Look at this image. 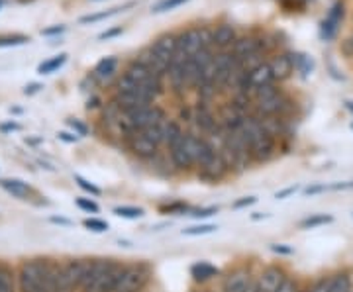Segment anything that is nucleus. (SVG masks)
I'll use <instances>...</instances> for the list:
<instances>
[{
    "instance_id": "a18cd8bd",
    "label": "nucleus",
    "mask_w": 353,
    "mask_h": 292,
    "mask_svg": "<svg viewBox=\"0 0 353 292\" xmlns=\"http://www.w3.org/2000/svg\"><path fill=\"white\" fill-rule=\"evenodd\" d=\"M118 34H122V28H114V30L104 32V34H101V39H110L114 38V36H118Z\"/></svg>"
},
{
    "instance_id": "dca6fc26",
    "label": "nucleus",
    "mask_w": 353,
    "mask_h": 292,
    "mask_svg": "<svg viewBox=\"0 0 353 292\" xmlns=\"http://www.w3.org/2000/svg\"><path fill=\"white\" fill-rule=\"evenodd\" d=\"M179 50L185 51L187 55H194L196 51L202 50V41H201V32L199 30H189V32H183L179 36Z\"/></svg>"
},
{
    "instance_id": "bb28decb",
    "label": "nucleus",
    "mask_w": 353,
    "mask_h": 292,
    "mask_svg": "<svg viewBox=\"0 0 353 292\" xmlns=\"http://www.w3.org/2000/svg\"><path fill=\"white\" fill-rule=\"evenodd\" d=\"M67 61V55L61 53V55H57V57H53V59H48V61H43V63L38 67V73L39 75H50L53 71H57L59 67H63V63Z\"/></svg>"
},
{
    "instance_id": "cd10ccee",
    "label": "nucleus",
    "mask_w": 353,
    "mask_h": 292,
    "mask_svg": "<svg viewBox=\"0 0 353 292\" xmlns=\"http://www.w3.org/2000/svg\"><path fill=\"white\" fill-rule=\"evenodd\" d=\"M181 136H183V129H181V126H179L176 122H173V120H167V124H165V140H163L165 145H167V147H171V145H173Z\"/></svg>"
},
{
    "instance_id": "ea45409f",
    "label": "nucleus",
    "mask_w": 353,
    "mask_h": 292,
    "mask_svg": "<svg viewBox=\"0 0 353 292\" xmlns=\"http://www.w3.org/2000/svg\"><path fill=\"white\" fill-rule=\"evenodd\" d=\"M308 292H330V279H322L316 282Z\"/></svg>"
},
{
    "instance_id": "58836bf2",
    "label": "nucleus",
    "mask_w": 353,
    "mask_h": 292,
    "mask_svg": "<svg viewBox=\"0 0 353 292\" xmlns=\"http://www.w3.org/2000/svg\"><path fill=\"white\" fill-rule=\"evenodd\" d=\"M326 191H328V185H314V187L304 189V194H306V196H314V194H320V192Z\"/></svg>"
},
{
    "instance_id": "f03ea898",
    "label": "nucleus",
    "mask_w": 353,
    "mask_h": 292,
    "mask_svg": "<svg viewBox=\"0 0 353 292\" xmlns=\"http://www.w3.org/2000/svg\"><path fill=\"white\" fill-rule=\"evenodd\" d=\"M124 267L112 259H99L90 261L87 279L83 282V292H114L122 279Z\"/></svg>"
},
{
    "instance_id": "b1692460",
    "label": "nucleus",
    "mask_w": 353,
    "mask_h": 292,
    "mask_svg": "<svg viewBox=\"0 0 353 292\" xmlns=\"http://www.w3.org/2000/svg\"><path fill=\"white\" fill-rule=\"evenodd\" d=\"M332 222H334V218L330 216V214H314V216L304 218L303 222H301V228L314 229L320 228V226H326V224H332Z\"/></svg>"
},
{
    "instance_id": "20e7f679",
    "label": "nucleus",
    "mask_w": 353,
    "mask_h": 292,
    "mask_svg": "<svg viewBox=\"0 0 353 292\" xmlns=\"http://www.w3.org/2000/svg\"><path fill=\"white\" fill-rule=\"evenodd\" d=\"M148 279H150V273L143 265L124 267L122 279H120L114 292H143V286H145Z\"/></svg>"
},
{
    "instance_id": "9b49d317",
    "label": "nucleus",
    "mask_w": 353,
    "mask_h": 292,
    "mask_svg": "<svg viewBox=\"0 0 353 292\" xmlns=\"http://www.w3.org/2000/svg\"><path fill=\"white\" fill-rule=\"evenodd\" d=\"M152 50L159 55V57H163L165 61H169L171 63V59H173V55H175V51L179 50V38L173 36V34H165L161 38L155 39V43L152 45Z\"/></svg>"
},
{
    "instance_id": "79ce46f5",
    "label": "nucleus",
    "mask_w": 353,
    "mask_h": 292,
    "mask_svg": "<svg viewBox=\"0 0 353 292\" xmlns=\"http://www.w3.org/2000/svg\"><path fill=\"white\" fill-rule=\"evenodd\" d=\"M257 202V198L255 196H248V198H243V200H238V202H234V208L238 210V208H243V206H252V204Z\"/></svg>"
},
{
    "instance_id": "9d476101",
    "label": "nucleus",
    "mask_w": 353,
    "mask_h": 292,
    "mask_svg": "<svg viewBox=\"0 0 353 292\" xmlns=\"http://www.w3.org/2000/svg\"><path fill=\"white\" fill-rule=\"evenodd\" d=\"M226 173H228V165L224 163V159L218 155V152H216V155L210 159V161H206V163L201 167V177L206 178V180H212V182L220 180V178L224 177Z\"/></svg>"
},
{
    "instance_id": "1a4fd4ad",
    "label": "nucleus",
    "mask_w": 353,
    "mask_h": 292,
    "mask_svg": "<svg viewBox=\"0 0 353 292\" xmlns=\"http://www.w3.org/2000/svg\"><path fill=\"white\" fill-rule=\"evenodd\" d=\"M130 149H132L134 155H138L141 159H150V157H155V155H157L159 145L153 143L150 138H145L141 132H138L136 136L130 138Z\"/></svg>"
},
{
    "instance_id": "7ed1b4c3",
    "label": "nucleus",
    "mask_w": 353,
    "mask_h": 292,
    "mask_svg": "<svg viewBox=\"0 0 353 292\" xmlns=\"http://www.w3.org/2000/svg\"><path fill=\"white\" fill-rule=\"evenodd\" d=\"M90 261H69L67 265L59 267L55 292H75L77 289H83Z\"/></svg>"
},
{
    "instance_id": "f8f14e48",
    "label": "nucleus",
    "mask_w": 353,
    "mask_h": 292,
    "mask_svg": "<svg viewBox=\"0 0 353 292\" xmlns=\"http://www.w3.org/2000/svg\"><path fill=\"white\" fill-rule=\"evenodd\" d=\"M250 284H252L250 273H248L245 269H238V271H234V273L224 280L222 292H248Z\"/></svg>"
},
{
    "instance_id": "f3484780",
    "label": "nucleus",
    "mask_w": 353,
    "mask_h": 292,
    "mask_svg": "<svg viewBox=\"0 0 353 292\" xmlns=\"http://www.w3.org/2000/svg\"><path fill=\"white\" fill-rule=\"evenodd\" d=\"M250 83H252V90L257 89V87H263V85L275 83V76H273V71H271L269 61H267V63H261L259 67H255L253 71H250Z\"/></svg>"
},
{
    "instance_id": "6e6552de",
    "label": "nucleus",
    "mask_w": 353,
    "mask_h": 292,
    "mask_svg": "<svg viewBox=\"0 0 353 292\" xmlns=\"http://www.w3.org/2000/svg\"><path fill=\"white\" fill-rule=\"evenodd\" d=\"M287 279L285 277V273H283V269L279 267H267L259 275V279H257V292H277V289L281 286V282Z\"/></svg>"
},
{
    "instance_id": "393cba45",
    "label": "nucleus",
    "mask_w": 353,
    "mask_h": 292,
    "mask_svg": "<svg viewBox=\"0 0 353 292\" xmlns=\"http://www.w3.org/2000/svg\"><path fill=\"white\" fill-rule=\"evenodd\" d=\"M194 120L199 122V126L202 129H206V132H210V129H214L216 127V120L210 114V110L206 108V106H201V108H196V116H194Z\"/></svg>"
},
{
    "instance_id": "5701e85b",
    "label": "nucleus",
    "mask_w": 353,
    "mask_h": 292,
    "mask_svg": "<svg viewBox=\"0 0 353 292\" xmlns=\"http://www.w3.org/2000/svg\"><path fill=\"white\" fill-rule=\"evenodd\" d=\"M190 273H192L194 280H208L210 277H216V275H218V269L212 267L210 263H204V261H202V263L192 265Z\"/></svg>"
},
{
    "instance_id": "aec40b11",
    "label": "nucleus",
    "mask_w": 353,
    "mask_h": 292,
    "mask_svg": "<svg viewBox=\"0 0 353 292\" xmlns=\"http://www.w3.org/2000/svg\"><path fill=\"white\" fill-rule=\"evenodd\" d=\"M279 94H283V90L277 89L275 87V83H271V85H263V87H257V89L252 90V96L255 102H265V101H271V98H275Z\"/></svg>"
},
{
    "instance_id": "a211bd4d",
    "label": "nucleus",
    "mask_w": 353,
    "mask_h": 292,
    "mask_svg": "<svg viewBox=\"0 0 353 292\" xmlns=\"http://www.w3.org/2000/svg\"><path fill=\"white\" fill-rule=\"evenodd\" d=\"M0 187L6 192H10L16 198H26L32 192L30 185L24 182V180H20V178H2L0 180Z\"/></svg>"
},
{
    "instance_id": "ddd939ff",
    "label": "nucleus",
    "mask_w": 353,
    "mask_h": 292,
    "mask_svg": "<svg viewBox=\"0 0 353 292\" xmlns=\"http://www.w3.org/2000/svg\"><path fill=\"white\" fill-rule=\"evenodd\" d=\"M271 71H273V76H275V81H285V79H289L290 73H292V59H290L287 53H277L271 61Z\"/></svg>"
},
{
    "instance_id": "c9c22d12",
    "label": "nucleus",
    "mask_w": 353,
    "mask_h": 292,
    "mask_svg": "<svg viewBox=\"0 0 353 292\" xmlns=\"http://www.w3.org/2000/svg\"><path fill=\"white\" fill-rule=\"evenodd\" d=\"M75 180L79 182V187H81L83 191L90 192V194H94V196H99V194H101V189H99V187H94L92 182H88V180H85L83 177H79V175H77Z\"/></svg>"
},
{
    "instance_id": "09e8293b",
    "label": "nucleus",
    "mask_w": 353,
    "mask_h": 292,
    "mask_svg": "<svg viewBox=\"0 0 353 292\" xmlns=\"http://www.w3.org/2000/svg\"><path fill=\"white\" fill-rule=\"evenodd\" d=\"M59 140L77 141V136H71V134H67V132H61V134H59Z\"/></svg>"
},
{
    "instance_id": "4c0bfd02",
    "label": "nucleus",
    "mask_w": 353,
    "mask_h": 292,
    "mask_svg": "<svg viewBox=\"0 0 353 292\" xmlns=\"http://www.w3.org/2000/svg\"><path fill=\"white\" fill-rule=\"evenodd\" d=\"M277 292H301L299 291V284L292 279H285L281 282V286L277 289Z\"/></svg>"
},
{
    "instance_id": "f704fd0d",
    "label": "nucleus",
    "mask_w": 353,
    "mask_h": 292,
    "mask_svg": "<svg viewBox=\"0 0 353 292\" xmlns=\"http://www.w3.org/2000/svg\"><path fill=\"white\" fill-rule=\"evenodd\" d=\"M85 228L92 229V231H97V233H102V231L108 229V224L102 222V220H97V218H88V220H85Z\"/></svg>"
},
{
    "instance_id": "a878e982",
    "label": "nucleus",
    "mask_w": 353,
    "mask_h": 292,
    "mask_svg": "<svg viewBox=\"0 0 353 292\" xmlns=\"http://www.w3.org/2000/svg\"><path fill=\"white\" fill-rule=\"evenodd\" d=\"M0 292H16L12 269L0 265Z\"/></svg>"
},
{
    "instance_id": "c03bdc74",
    "label": "nucleus",
    "mask_w": 353,
    "mask_h": 292,
    "mask_svg": "<svg viewBox=\"0 0 353 292\" xmlns=\"http://www.w3.org/2000/svg\"><path fill=\"white\" fill-rule=\"evenodd\" d=\"M65 32V25H55V28H48V30H43L41 34L43 36H55V34H61Z\"/></svg>"
},
{
    "instance_id": "3c124183",
    "label": "nucleus",
    "mask_w": 353,
    "mask_h": 292,
    "mask_svg": "<svg viewBox=\"0 0 353 292\" xmlns=\"http://www.w3.org/2000/svg\"><path fill=\"white\" fill-rule=\"evenodd\" d=\"M41 89V87H39V85H30V87H26V94H34V92H38V90Z\"/></svg>"
},
{
    "instance_id": "f257e3e1",
    "label": "nucleus",
    "mask_w": 353,
    "mask_h": 292,
    "mask_svg": "<svg viewBox=\"0 0 353 292\" xmlns=\"http://www.w3.org/2000/svg\"><path fill=\"white\" fill-rule=\"evenodd\" d=\"M57 275L59 267L51 265L50 261H26L20 269V292H55L57 289Z\"/></svg>"
},
{
    "instance_id": "c756f323",
    "label": "nucleus",
    "mask_w": 353,
    "mask_h": 292,
    "mask_svg": "<svg viewBox=\"0 0 353 292\" xmlns=\"http://www.w3.org/2000/svg\"><path fill=\"white\" fill-rule=\"evenodd\" d=\"M114 214L120 218H128V220H138L143 216V210L136 208V206H118V208H114Z\"/></svg>"
},
{
    "instance_id": "0eeeda50",
    "label": "nucleus",
    "mask_w": 353,
    "mask_h": 292,
    "mask_svg": "<svg viewBox=\"0 0 353 292\" xmlns=\"http://www.w3.org/2000/svg\"><path fill=\"white\" fill-rule=\"evenodd\" d=\"M169 155H171V161L179 171H189L190 167L194 165L192 157H190L189 149H187V143H185V134L179 138V140L169 147Z\"/></svg>"
},
{
    "instance_id": "4468645a",
    "label": "nucleus",
    "mask_w": 353,
    "mask_h": 292,
    "mask_svg": "<svg viewBox=\"0 0 353 292\" xmlns=\"http://www.w3.org/2000/svg\"><path fill=\"white\" fill-rule=\"evenodd\" d=\"M124 75H126L128 79H132V81H134V83H136L138 87H148V85L152 83L153 79H159V76L153 75L152 71H150V69H148L145 65L139 63V61H134V63L130 65Z\"/></svg>"
},
{
    "instance_id": "2f4dec72",
    "label": "nucleus",
    "mask_w": 353,
    "mask_h": 292,
    "mask_svg": "<svg viewBox=\"0 0 353 292\" xmlns=\"http://www.w3.org/2000/svg\"><path fill=\"white\" fill-rule=\"evenodd\" d=\"M30 39L26 36H0V48H14V45H22Z\"/></svg>"
},
{
    "instance_id": "e433bc0d",
    "label": "nucleus",
    "mask_w": 353,
    "mask_h": 292,
    "mask_svg": "<svg viewBox=\"0 0 353 292\" xmlns=\"http://www.w3.org/2000/svg\"><path fill=\"white\" fill-rule=\"evenodd\" d=\"M77 206H79L81 210H85V212H92V214L99 212V206L92 202V200H88V198H77Z\"/></svg>"
},
{
    "instance_id": "4be33fe9",
    "label": "nucleus",
    "mask_w": 353,
    "mask_h": 292,
    "mask_svg": "<svg viewBox=\"0 0 353 292\" xmlns=\"http://www.w3.org/2000/svg\"><path fill=\"white\" fill-rule=\"evenodd\" d=\"M330 292H352V277L347 273H340L330 279Z\"/></svg>"
},
{
    "instance_id": "6ab92c4d",
    "label": "nucleus",
    "mask_w": 353,
    "mask_h": 292,
    "mask_svg": "<svg viewBox=\"0 0 353 292\" xmlns=\"http://www.w3.org/2000/svg\"><path fill=\"white\" fill-rule=\"evenodd\" d=\"M116 67H118V61H116V57H106V59H102L101 63L94 67V79H99V81H108L110 76L114 75V71H116Z\"/></svg>"
},
{
    "instance_id": "473e14b6",
    "label": "nucleus",
    "mask_w": 353,
    "mask_h": 292,
    "mask_svg": "<svg viewBox=\"0 0 353 292\" xmlns=\"http://www.w3.org/2000/svg\"><path fill=\"white\" fill-rule=\"evenodd\" d=\"M116 12H118V8L106 10V12L90 14V16H83V18H81V24H92V22H99V20H102V18H110V16H114Z\"/></svg>"
},
{
    "instance_id": "5fc2aeb1",
    "label": "nucleus",
    "mask_w": 353,
    "mask_h": 292,
    "mask_svg": "<svg viewBox=\"0 0 353 292\" xmlns=\"http://www.w3.org/2000/svg\"><path fill=\"white\" fill-rule=\"evenodd\" d=\"M194 292H206V291H194Z\"/></svg>"
},
{
    "instance_id": "603ef678",
    "label": "nucleus",
    "mask_w": 353,
    "mask_h": 292,
    "mask_svg": "<svg viewBox=\"0 0 353 292\" xmlns=\"http://www.w3.org/2000/svg\"><path fill=\"white\" fill-rule=\"evenodd\" d=\"M18 124H4V126H2V132H6V129H18Z\"/></svg>"
},
{
    "instance_id": "c85d7f7f",
    "label": "nucleus",
    "mask_w": 353,
    "mask_h": 292,
    "mask_svg": "<svg viewBox=\"0 0 353 292\" xmlns=\"http://www.w3.org/2000/svg\"><path fill=\"white\" fill-rule=\"evenodd\" d=\"M190 59L199 65L201 69H204V67H208V65L214 61V53H212V50H210V48H202V50L196 51V53H194Z\"/></svg>"
},
{
    "instance_id": "2eb2a0df",
    "label": "nucleus",
    "mask_w": 353,
    "mask_h": 292,
    "mask_svg": "<svg viewBox=\"0 0 353 292\" xmlns=\"http://www.w3.org/2000/svg\"><path fill=\"white\" fill-rule=\"evenodd\" d=\"M236 39H238V36H236V28H234L232 24H222V25H218V28L214 30L212 45L220 48V51L228 50L230 45H234V43H236Z\"/></svg>"
},
{
    "instance_id": "412c9836",
    "label": "nucleus",
    "mask_w": 353,
    "mask_h": 292,
    "mask_svg": "<svg viewBox=\"0 0 353 292\" xmlns=\"http://www.w3.org/2000/svg\"><path fill=\"white\" fill-rule=\"evenodd\" d=\"M340 16H343V6H341V4H336V6L332 8V12H330L328 20L324 22V36H326V38L334 36V32H336V28H338V22H340Z\"/></svg>"
},
{
    "instance_id": "7c9ffc66",
    "label": "nucleus",
    "mask_w": 353,
    "mask_h": 292,
    "mask_svg": "<svg viewBox=\"0 0 353 292\" xmlns=\"http://www.w3.org/2000/svg\"><path fill=\"white\" fill-rule=\"evenodd\" d=\"M216 226L212 224H204V226H192V228L183 229V236H206V233H212L216 231Z\"/></svg>"
},
{
    "instance_id": "37998d69",
    "label": "nucleus",
    "mask_w": 353,
    "mask_h": 292,
    "mask_svg": "<svg viewBox=\"0 0 353 292\" xmlns=\"http://www.w3.org/2000/svg\"><path fill=\"white\" fill-rule=\"evenodd\" d=\"M341 50H343V53H345L347 57H353V36H350V38L343 41V48H341Z\"/></svg>"
},
{
    "instance_id": "49530a36",
    "label": "nucleus",
    "mask_w": 353,
    "mask_h": 292,
    "mask_svg": "<svg viewBox=\"0 0 353 292\" xmlns=\"http://www.w3.org/2000/svg\"><path fill=\"white\" fill-rule=\"evenodd\" d=\"M294 192H296V187H289V189H285V191L277 192V194H275V198H279V200H281V198H287V196L294 194Z\"/></svg>"
},
{
    "instance_id": "8fccbe9b",
    "label": "nucleus",
    "mask_w": 353,
    "mask_h": 292,
    "mask_svg": "<svg viewBox=\"0 0 353 292\" xmlns=\"http://www.w3.org/2000/svg\"><path fill=\"white\" fill-rule=\"evenodd\" d=\"M271 249L277 251V253H292V249H289V247H279V245H273Z\"/></svg>"
},
{
    "instance_id": "423d86ee",
    "label": "nucleus",
    "mask_w": 353,
    "mask_h": 292,
    "mask_svg": "<svg viewBox=\"0 0 353 292\" xmlns=\"http://www.w3.org/2000/svg\"><path fill=\"white\" fill-rule=\"evenodd\" d=\"M138 61L141 65H145V67L152 71L153 75L159 76V79H163V76L169 73V67H171V63H169V61H165L163 57H159L152 48H150V50L141 51V53L138 55Z\"/></svg>"
},
{
    "instance_id": "864d4df0",
    "label": "nucleus",
    "mask_w": 353,
    "mask_h": 292,
    "mask_svg": "<svg viewBox=\"0 0 353 292\" xmlns=\"http://www.w3.org/2000/svg\"><path fill=\"white\" fill-rule=\"evenodd\" d=\"M345 104H347V108L353 112V102H345Z\"/></svg>"
},
{
    "instance_id": "72a5a7b5",
    "label": "nucleus",
    "mask_w": 353,
    "mask_h": 292,
    "mask_svg": "<svg viewBox=\"0 0 353 292\" xmlns=\"http://www.w3.org/2000/svg\"><path fill=\"white\" fill-rule=\"evenodd\" d=\"M185 2H187V0H163V2H159L157 6H153V12H167V10H173V8L185 4Z\"/></svg>"
},
{
    "instance_id": "a19ab883",
    "label": "nucleus",
    "mask_w": 353,
    "mask_h": 292,
    "mask_svg": "<svg viewBox=\"0 0 353 292\" xmlns=\"http://www.w3.org/2000/svg\"><path fill=\"white\" fill-rule=\"evenodd\" d=\"M218 212V208H202V210H196L194 214H190V216L194 218H208L212 216V214H216Z\"/></svg>"
},
{
    "instance_id": "de8ad7c7",
    "label": "nucleus",
    "mask_w": 353,
    "mask_h": 292,
    "mask_svg": "<svg viewBox=\"0 0 353 292\" xmlns=\"http://www.w3.org/2000/svg\"><path fill=\"white\" fill-rule=\"evenodd\" d=\"M69 126L73 127V129H77L79 134H87V127L83 126V124H79V122H75V120H69Z\"/></svg>"
},
{
    "instance_id": "39448f33",
    "label": "nucleus",
    "mask_w": 353,
    "mask_h": 292,
    "mask_svg": "<svg viewBox=\"0 0 353 292\" xmlns=\"http://www.w3.org/2000/svg\"><path fill=\"white\" fill-rule=\"evenodd\" d=\"M261 50H265V41L252 38V36H245V38L236 39L232 53L236 55V59H240L241 63H243V61H248L253 55H259Z\"/></svg>"
},
{
    "instance_id": "6e6d98bb",
    "label": "nucleus",
    "mask_w": 353,
    "mask_h": 292,
    "mask_svg": "<svg viewBox=\"0 0 353 292\" xmlns=\"http://www.w3.org/2000/svg\"><path fill=\"white\" fill-rule=\"evenodd\" d=\"M0 6H2V0H0Z\"/></svg>"
}]
</instances>
